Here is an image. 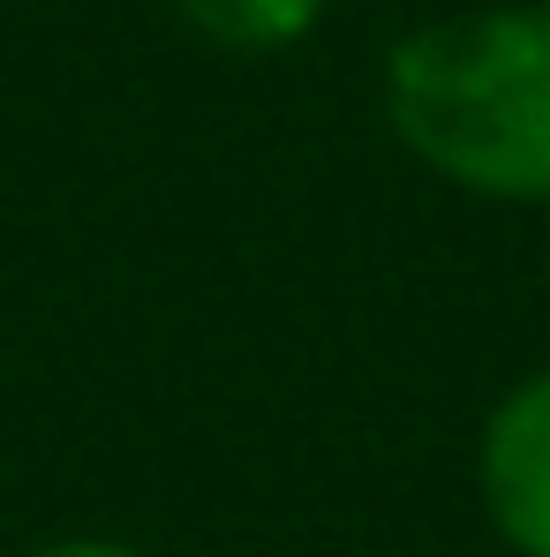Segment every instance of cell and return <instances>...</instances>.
<instances>
[{
    "mask_svg": "<svg viewBox=\"0 0 550 557\" xmlns=\"http://www.w3.org/2000/svg\"><path fill=\"white\" fill-rule=\"evenodd\" d=\"M475 497L513 557H550V370L498 392L475 437Z\"/></svg>",
    "mask_w": 550,
    "mask_h": 557,
    "instance_id": "cell-2",
    "label": "cell"
},
{
    "mask_svg": "<svg viewBox=\"0 0 550 557\" xmlns=\"http://www.w3.org/2000/svg\"><path fill=\"white\" fill-rule=\"evenodd\" d=\"M23 557H151V550L121 543V535H53V543H30Z\"/></svg>",
    "mask_w": 550,
    "mask_h": 557,
    "instance_id": "cell-4",
    "label": "cell"
},
{
    "mask_svg": "<svg viewBox=\"0 0 550 557\" xmlns=\"http://www.w3.org/2000/svg\"><path fill=\"white\" fill-rule=\"evenodd\" d=\"M384 121L438 182L482 203H550V0L407 30L384 53Z\"/></svg>",
    "mask_w": 550,
    "mask_h": 557,
    "instance_id": "cell-1",
    "label": "cell"
},
{
    "mask_svg": "<svg viewBox=\"0 0 550 557\" xmlns=\"http://www.w3.org/2000/svg\"><path fill=\"white\" fill-rule=\"evenodd\" d=\"M174 15L219 53H286L317 30L325 0H174Z\"/></svg>",
    "mask_w": 550,
    "mask_h": 557,
    "instance_id": "cell-3",
    "label": "cell"
}]
</instances>
